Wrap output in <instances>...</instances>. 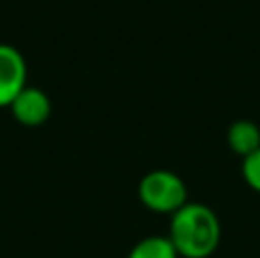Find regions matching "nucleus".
Here are the masks:
<instances>
[{"instance_id":"obj_7","label":"nucleus","mask_w":260,"mask_h":258,"mask_svg":"<svg viewBox=\"0 0 260 258\" xmlns=\"http://www.w3.org/2000/svg\"><path fill=\"white\" fill-rule=\"evenodd\" d=\"M242 176H244V181H247V185L251 187V190L260 192V149L253 155L244 158Z\"/></svg>"},{"instance_id":"obj_5","label":"nucleus","mask_w":260,"mask_h":258,"mask_svg":"<svg viewBox=\"0 0 260 258\" xmlns=\"http://www.w3.org/2000/svg\"><path fill=\"white\" fill-rule=\"evenodd\" d=\"M226 140H229V146L233 149V153L249 158L260 149V128L258 123L249 121V119H240V121L231 123Z\"/></svg>"},{"instance_id":"obj_2","label":"nucleus","mask_w":260,"mask_h":258,"mask_svg":"<svg viewBox=\"0 0 260 258\" xmlns=\"http://www.w3.org/2000/svg\"><path fill=\"white\" fill-rule=\"evenodd\" d=\"M139 201L153 213H171L187 204V185L174 172L155 169L139 181Z\"/></svg>"},{"instance_id":"obj_4","label":"nucleus","mask_w":260,"mask_h":258,"mask_svg":"<svg viewBox=\"0 0 260 258\" xmlns=\"http://www.w3.org/2000/svg\"><path fill=\"white\" fill-rule=\"evenodd\" d=\"M9 110H12V117L16 119L21 126L35 128V126H41V123L48 121L53 105H50V99L44 89H39V87H25V89L12 101Z\"/></svg>"},{"instance_id":"obj_1","label":"nucleus","mask_w":260,"mask_h":258,"mask_svg":"<svg viewBox=\"0 0 260 258\" xmlns=\"http://www.w3.org/2000/svg\"><path fill=\"white\" fill-rule=\"evenodd\" d=\"M167 238L180 258H208L219 247L221 224L212 208L187 201L183 208L171 215Z\"/></svg>"},{"instance_id":"obj_3","label":"nucleus","mask_w":260,"mask_h":258,"mask_svg":"<svg viewBox=\"0 0 260 258\" xmlns=\"http://www.w3.org/2000/svg\"><path fill=\"white\" fill-rule=\"evenodd\" d=\"M27 67L21 50L0 44V108H9L12 101L25 89Z\"/></svg>"},{"instance_id":"obj_6","label":"nucleus","mask_w":260,"mask_h":258,"mask_svg":"<svg viewBox=\"0 0 260 258\" xmlns=\"http://www.w3.org/2000/svg\"><path fill=\"white\" fill-rule=\"evenodd\" d=\"M128 258H180L169 238L148 236L130 249Z\"/></svg>"}]
</instances>
